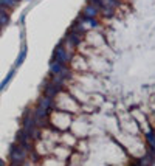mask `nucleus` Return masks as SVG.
I'll list each match as a JSON object with an SVG mask.
<instances>
[{
    "instance_id": "f257e3e1",
    "label": "nucleus",
    "mask_w": 155,
    "mask_h": 166,
    "mask_svg": "<svg viewBox=\"0 0 155 166\" xmlns=\"http://www.w3.org/2000/svg\"><path fill=\"white\" fill-rule=\"evenodd\" d=\"M10 155H11L12 163H20V161L25 158V149L20 147V146H12Z\"/></svg>"
},
{
    "instance_id": "f03ea898",
    "label": "nucleus",
    "mask_w": 155,
    "mask_h": 166,
    "mask_svg": "<svg viewBox=\"0 0 155 166\" xmlns=\"http://www.w3.org/2000/svg\"><path fill=\"white\" fill-rule=\"evenodd\" d=\"M50 68H51L53 75H62L64 78H67V75H68V71L65 68V64H62V62H59V61H53Z\"/></svg>"
},
{
    "instance_id": "7ed1b4c3",
    "label": "nucleus",
    "mask_w": 155,
    "mask_h": 166,
    "mask_svg": "<svg viewBox=\"0 0 155 166\" xmlns=\"http://www.w3.org/2000/svg\"><path fill=\"white\" fill-rule=\"evenodd\" d=\"M54 57H56L59 62H62V64H65V62L70 61V55H68V53L64 50L62 45H59V47L56 48V51H54Z\"/></svg>"
},
{
    "instance_id": "20e7f679",
    "label": "nucleus",
    "mask_w": 155,
    "mask_h": 166,
    "mask_svg": "<svg viewBox=\"0 0 155 166\" xmlns=\"http://www.w3.org/2000/svg\"><path fill=\"white\" fill-rule=\"evenodd\" d=\"M82 14H84L85 19H93V17L98 14V8L95 6L93 3H90V5H87V6L84 8V12H82Z\"/></svg>"
},
{
    "instance_id": "39448f33",
    "label": "nucleus",
    "mask_w": 155,
    "mask_h": 166,
    "mask_svg": "<svg viewBox=\"0 0 155 166\" xmlns=\"http://www.w3.org/2000/svg\"><path fill=\"white\" fill-rule=\"evenodd\" d=\"M57 92H59V87L54 86V84H50V86L45 89V95L50 96V98H53L54 95H57Z\"/></svg>"
},
{
    "instance_id": "423d86ee",
    "label": "nucleus",
    "mask_w": 155,
    "mask_h": 166,
    "mask_svg": "<svg viewBox=\"0 0 155 166\" xmlns=\"http://www.w3.org/2000/svg\"><path fill=\"white\" fill-rule=\"evenodd\" d=\"M81 34L79 33H75V31H71V33H70V36H68V42H70V44H73V45H78V44H79L81 42Z\"/></svg>"
},
{
    "instance_id": "0eeeda50",
    "label": "nucleus",
    "mask_w": 155,
    "mask_h": 166,
    "mask_svg": "<svg viewBox=\"0 0 155 166\" xmlns=\"http://www.w3.org/2000/svg\"><path fill=\"white\" fill-rule=\"evenodd\" d=\"M51 106V98L45 95L44 98H40V101H39V107H42V109H47L48 110V107Z\"/></svg>"
},
{
    "instance_id": "6e6552de",
    "label": "nucleus",
    "mask_w": 155,
    "mask_h": 166,
    "mask_svg": "<svg viewBox=\"0 0 155 166\" xmlns=\"http://www.w3.org/2000/svg\"><path fill=\"white\" fill-rule=\"evenodd\" d=\"M12 76H14V70H11V71H10V73H8V75H6V78H5V79H3V81H2V82H0V92H2V90H3V89H5V87L8 86V82H10V81L12 79Z\"/></svg>"
},
{
    "instance_id": "1a4fd4ad",
    "label": "nucleus",
    "mask_w": 155,
    "mask_h": 166,
    "mask_svg": "<svg viewBox=\"0 0 155 166\" xmlns=\"http://www.w3.org/2000/svg\"><path fill=\"white\" fill-rule=\"evenodd\" d=\"M146 138H147L149 146L152 147V149H155V132L154 131H149L147 133H146Z\"/></svg>"
},
{
    "instance_id": "9d476101",
    "label": "nucleus",
    "mask_w": 155,
    "mask_h": 166,
    "mask_svg": "<svg viewBox=\"0 0 155 166\" xmlns=\"http://www.w3.org/2000/svg\"><path fill=\"white\" fill-rule=\"evenodd\" d=\"M25 57H26V47H24V48H22L20 55H19V57H17V61H16V67H19V65H22V64H24Z\"/></svg>"
},
{
    "instance_id": "9b49d317",
    "label": "nucleus",
    "mask_w": 155,
    "mask_h": 166,
    "mask_svg": "<svg viewBox=\"0 0 155 166\" xmlns=\"http://www.w3.org/2000/svg\"><path fill=\"white\" fill-rule=\"evenodd\" d=\"M8 20H10L8 19V14L3 11V6H0V24L5 25V24H8Z\"/></svg>"
},
{
    "instance_id": "f8f14e48",
    "label": "nucleus",
    "mask_w": 155,
    "mask_h": 166,
    "mask_svg": "<svg viewBox=\"0 0 155 166\" xmlns=\"http://www.w3.org/2000/svg\"><path fill=\"white\" fill-rule=\"evenodd\" d=\"M16 2H17V0H0V6H3V8H11V6L16 5Z\"/></svg>"
},
{
    "instance_id": "ddd939ff",
    "label": "nucleus",
    "mask_w": 155,
    "mask_h": 166,
    "mask_svg": "<svg viewBox=\"0 0 155 166\" xmlns=\"http://www.w3.org/2000/svg\"><path fill=\"white\" fill-rule=\"evenodd\" d=\"M45 116H47V109L37 107V110H36V113H34V118H45Z\"/></svg>"
},
{
    "instance_id": "4468645a",
    "label": "nucleus",
    "mask_w": 155,
    "mask_h": 166,
    "mask_svg": "<svg viewBox=\"0 0 155 166\" xmlns=\"http://www.w3.org/2000/svg\"><path fill=\"white\" fill-rule=\"evenodd\" d=\"M71 31H75V33H79V34H81V33L84 31V26L79 24V20H78V22H75V24H73V26H71Z\"/></svg>"
},
{
    "instance_id": "2eb2a0df",
    "label": "nucleus",
    "mask_w": 155,
    "mask_h": 166,
    "mask_svg": "<svg viewBox=\"0 0 155 166\" xmlns=\"http://www.w3.org/2000/svg\"><path fill=\"white\" fill-rule=\"evenodd\" d=\"M2 165H3V160H2V158H0V166H2Z\"/></svg>"
},
{
    "instance_id": "dca6fc26",
    "label": "nucleus",
    "mask_w": 155,
    "mask_h": 166,
    "mask_svg": "<svg viewBox=\"0 0 155 166\" xmlns=\"http://www.w3.org/2000/svg\"><path fill=\"white\" fill-rule=\"evenodd\" d=\"M0 31H2V24H0Z\"/></svg>"
}]
</instances>
